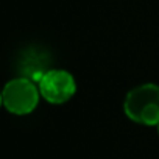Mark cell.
Here are the masks:
<instances>
[{
    "label": "cell",
    "instance_id": "cell-5",
    "mask_svg": "<svg viewBox=\"0 0 159 159\" xmlns=\"http://www.w3.org/2000/svg\"><path fill=\"white\" fill-rule=\"evenodd\" d=\"M156 128H157V134H159V125H157V126H156Z\"/></svg>",
    "mask_w": 159,
    "mask_h": 159
},
{
    "label": "cell",
    "instance_id": "cell-4",
    "mask_svg": "<svg viewBox=\"0 0 159 159\" xmlns=\"http://www.w3.org/2000/svg\"><path fill=\"white\" fill-rule=\"evenodd\" d=\"M17 70L20 76L39 83L41 78L50 70V55L41 47H27L19 55Z\"/></svg>",
    "mask_w": 159,
    "mask_h": 159
},
{
    "label": "cell",
    "instance_id": "cell-3",
    "mask_svg": "<svg viewBox=\"0 0 159 159\" xmlns=\"http://www.w3.org/2000/svg\"><path fill=\"white\" fill-rule=\"evenodd\" d=\"M41 97L52 105L69 102L76 92V81L70 72L64 69H50L38 83Z\"/></svg>",
    "mask_w": 159,
    "mask_h": 159
},
{
    "label": "cell",
    "instance_id": "cell-2",
    "mask_svg": "<svg viewBox=\"0 0 159 159\" xmlns=\"http://www.w3.org/2000/svg\"><path fill=\"white\" fill-rule=\"evenodd\" d=\"M39 98L41 92L36 83L24 76L10 80L2 91V103L5 109L16 116H27L33 112Z\"/></svg>",
    "mask_w": 159,
    "mask_h": 159
},
{
    "label": "cell",
    "instance_id": "cell-1",
    "mask_svg": "<svg viewBox=\"0 0 159 159\" xmlns=\"http://www.w3.org/2000/svg\"><path fill=\"white\" fill-rule=\"evenodd\" d=\"M125 116L139 125L157 126L159 125V86L145 83L128 91L123 100Z\"/></svg>",
    "mask_w": 159,
    "mask_h": 159
}]
</instances>
